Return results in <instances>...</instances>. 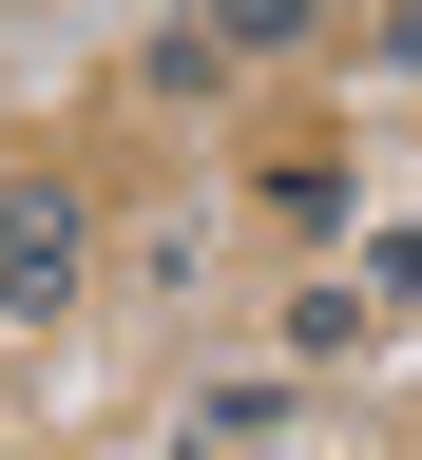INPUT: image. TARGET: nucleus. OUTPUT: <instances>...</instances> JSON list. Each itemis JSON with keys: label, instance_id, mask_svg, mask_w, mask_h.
Instances as JSON below:
<instances>
[{"label": "nucleus", "instance_id": "f257e3e1", "mask_svg": "<svg viewBox=\"0 0 422 460\" xmlns=\"http://www.w3.org/2000/svg\"><path fill=\"white\" fill-rule=\"evenodd\" d=\"M0 288H20V307H58V288H77V211H58V192L0 211Z\"/></svg>", "mask_w": 422, "mask_h": 460}, {"label": "nucleus", "instance_id": "f03ea898", "mask_svg": "<svg viewBox=\"0 0 422 460\" xmlns=\"http://www.w3.org/2000/svg\"><path fill=\"white\" fill-rule=\"evenodd\" d=\"M211 39H230V58H269V39H308V0H211Z\"/></svg>", "mask_w": 422, "mask_h": 460}]
</instances>
